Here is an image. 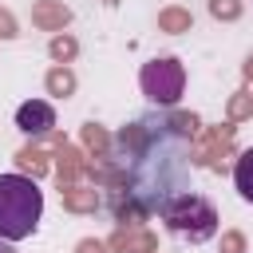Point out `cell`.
Returning a JSON list of instances; mask_svg holds the SVG:
<instances>
[{"mask_svg":"<svg viewBox=\"0 0 253 253\" xmlns=\"http://www.w3.org/2000/svg\"><path fill=\"white\" fill-rule=\"evenodd\" d=\"M79 253H107L99 241H79Z\"/></svg>","mask_w":253,"mask_h":253,"instance_id":"5bb4252c","label":"cell"},{"mask_svg":"<svg viewBox=\"0 0 253 253\" xmlns=\"http://www.w3.org/2000/svg\"><path fill=\"white\" fill-rule=\"evenodd\" d=\"M51 55H55V59H71V55H75V40H67V36L51 40Z\"/></svg>","mask_w":253,"mask_h":253,"instance_id":"7c38bea8","label":"cell"},{"mask_svg":"<svg viewBox=\"0 0 253 253\" xmlns=\"http://www.w3.org/2000/svg\"><path fill=\"white\" fill-rule=\"evenodd\" d=\"M67 20H71V12H67L63 4H40V8H36V24H43V28H55V24L63 28Z\"/></svg>","mask_w":253,"mask_h":253,"instance_id":"52a82bcc","label":"cell"},{"mask_svg":"<svg viewBox=\"0 0 253 253\" xmlns=\"http://www.w3.org/2000/svg\"><path fill=\"white\" fill-rule=\"evenodd\" d=\"M166 32H182V28H190V16L186 12H178V8H170V12H162V20H158Z\"/></svg>","mask_w":253,"mask_h":253,"instance_id":"8fae6325","label":"cell"},{"mask_svg":"<svg viewBox=\"0 0 253 253\" xmlns=\"http://www.w3.org/2000/svg\"><path fill=\"white\" fill-rule=\"evenodd\" d=\"M138 83H142V95H146L150 103L170 107V103H178V95H182L186 71H182V63H178V59H170V55H166V59H150V63L142 67Z\"/></svg>","mask_w":253,"mask_h":253,"instance_id":"277c9868","label":"cell"},{"mask_svg":"<svg viewBox=\"0 0 253 253\" xmlns=\"http://www.w3.org/2000/svg\"><path fill=\"white\" fill-rule=\"evenodd\" d=\"M43 213V194L24 174H0V241L32 237Z\"/></svg>","mask_w":253,"mask_h":253,"instance_id":"7a4b0ae2","label":"cell"},{"mask_svg":"<svg viewBox=\"0 0 253 253\" xmlns=\"http://www.w3.org/2000/svg\"><path fill=\"white\" fill-rule=\"evenodd\" d=\"M16 126H20L24 134H47V130L55 126V111H51V103H43V99L24 103V107L16 111Z\"/></svg>","mask_w":253,"mask_h":253,"instance_id":"5b68a950","label":"cell"},{"mask_svg":"<svg viewBox=\"0 0 253 253\" xmlns=\"http://www.w3.org/2000/svg\"><path fill=\"white\" fill-rule=\"evenodd\" d=\"M63 202H67L71 210H95V202H99V198H95V190H67V194H63Z\"/></svg>","mask_w":253,"mask_h":253,"instance_id":"9c48e42d","label":"cell"},{"mask_svg":"<svg viewBox=\"0 0 253 253\" xmlns=\"http://www.w3.org/2000/svg\"><path fill=\"white\" fill-rule=\"evenodd\" d=\"M162 221H166V229L170 233H178V237H186V241H194V245H202V241H210L213 233H217V210L202 198V194H174L170 202H162Z\"/></svg>","mask_w":253,"mask_h":253,"instance_id":"3957f363","label":"cell"},{"mask_svg":"<svg viewBox=\"0 0 253 253\" xmlns=\"http://www.w3.org/2000/svg\"><path fill=\"white\" fill-rule=\"evenodd\" d=\"M194 115H146L119 134L126 198L138 210H162V202L186 194L194 170Z\"/></svg>","mask_w":253,"mask_h":253,"instance_id":"6da1fadb","label":"cell"},{"mask_svg":"<svg viewBox=\"0 0 253 253\" xmlns=\"http://www.w3.org/2000/svg\"><path fill=\"white\" fill-rule=\"evenodd\" d=\"M0 36H16V24H12L8 12H0Z\"/></svg>","mask_w":253,"mask_h":253,"instance_id":"4fadbf2b","label":"cell"},{"mask_svg":"<svg viewBox=\"0 0 253 253\" xmlns=\"http://www.w3.org/2000/svg\"><path fill=\"white\" fill-rule=\"evenodd\" d=\"M249 75H253V59H249Z\"/></svg>","mask_w":253,"mask_h":253,"instance_id":"e0dca14e","label":"cell"},{"mask_svg":"<svg viewBox=\"0 0 253 253\" xmlns=\"http://www.w3.org/2000/svg\"><path fill=\"white\" fill-rule=\"evenodd\" d=\"M71 87H75V79H71V71H63V67H55V71L47 75V91H51V95H71Z\"/></svg>","mask_w":253,"mask_h":253,"instance_id":"ba28073f","label":"cell"},{"mask_svg":"<svg viewBox=\"0 0 253 253\" xmlns=\"http://www.w3.org/2000/svg\"><path fill=\"white\" fill-rule=\"evenodd\" d=\"M225 249H229V253H237V249H241V237H237V233H229V237H225Z\"/></svg>","mask_w":253,"mask_h":253,"instance_id":"9a60e30c","label":"cell"},{"mask_svg":"<svg viewBox=\"0 0 253 253\" xmlns=\"http://www.w3.org/2000/svg\"><path fill=\"white\" fill-rule=\"evenodd\" d=\"M210 12H213L217 20H237V16H241V4H237V0H210Z\"/></svg>","mask_w":253,"mask_h":253,"instance_id":"30bf717a","label":"cell"},{"mask_svg":"<svg viewBox=\"0 0 253 253\" xmlns=\"http://www.w3.org/2000/svg\"><path fill=\"white\" fill-rule=\"evenodd\" d=\"M233 186H237V194H241L245 202H253V146L237 158V166H233Z\"/></svg>","mask_w":253,"mask_h":253,"instance_id":"8992f818","label":"cell"},{"mask_svg":"<svg viewBox=\"0 0 253 253\" xmlns=\"http://www.w3.org/2000/svg\"><path fill=\"white\" fill-rule=\"evenodd\" d=\"M0 253H12V249H8V245H0Z\"/></svg>","mask_w":253,"mask_h":253,"instance_id":"2e32d148","label":"cell"}]
</instances>
